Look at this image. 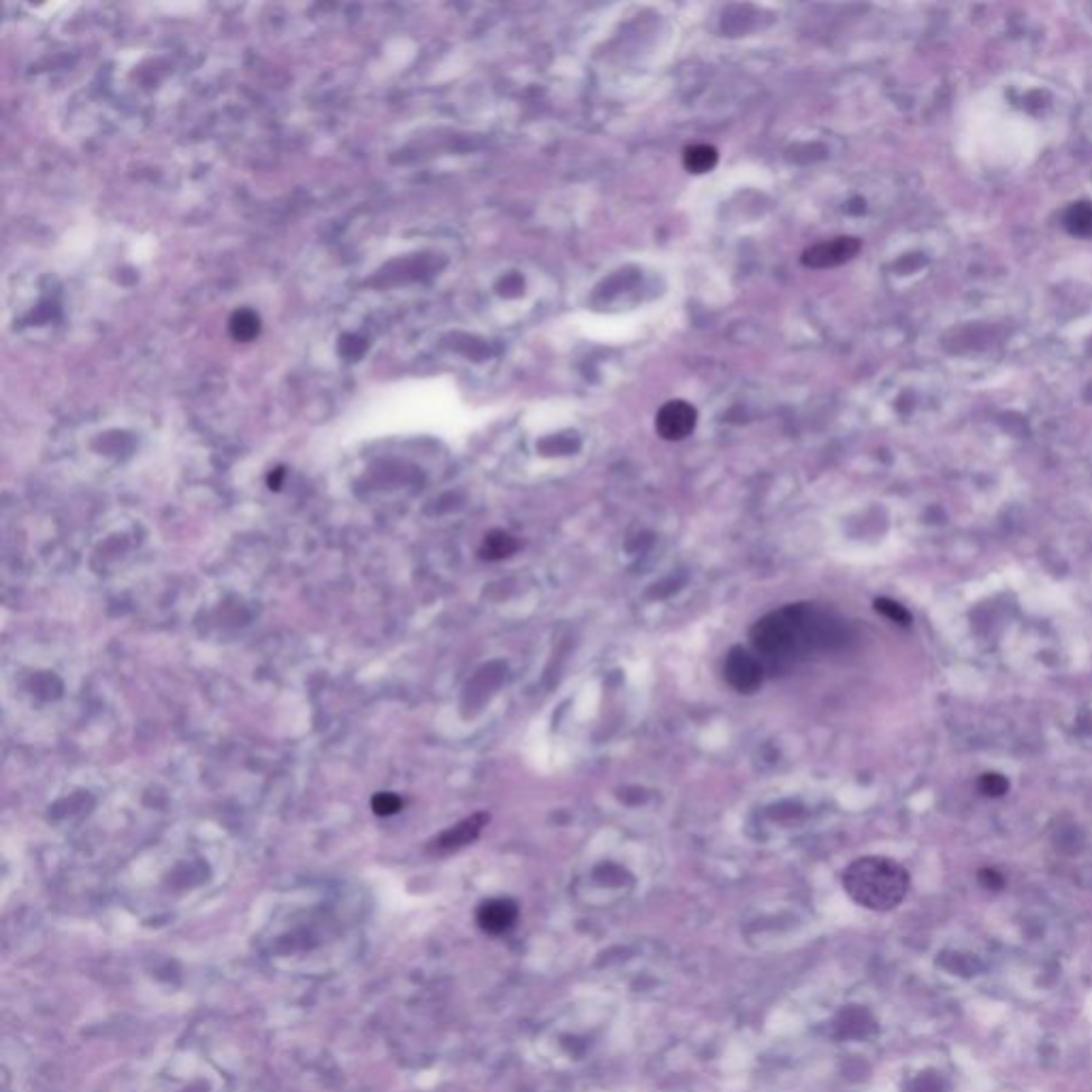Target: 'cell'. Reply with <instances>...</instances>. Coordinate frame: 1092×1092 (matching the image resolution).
I'll list each match as a JSON object with an SVG mask.
<instances>
[{"mask_svg":"<svg viewBox=\"0 0 1092 1092\" xmlns=\"http://www.w3.org/2000/svg\"><path fill=\"white\" fill-rule=\"evenodd\" d=\"M764 665L757 659L756 653H751L745 647H732L726 656L723 664V676L730 683V687L737 689L739 693H753L757 692L764 681Z\"/></svg>","mask_w":1092,"mask_h":1092,"instance_id":"3","label":"cell"},{"mask_svg":"<svg viewBox=\"0 0 1092 1092\" xmlns=\"http://www.w3.org/2000/svg\"><path fill=\"white\" fill-rule=\"evenodd\" d=\"M489 815L487 813H476L472 817H467L457 826H453L451 830H446L444 834H440L436 840V847L440 851H454L459 849V847L470 845L472 840L478 839V834L482 832V828L487 826Z\"/></svg>","mask_w":1092,"mask_h":1092,"instance_id":"7","label":"cell"},{"mask_svg":"<svg viewBox=\"0 0 1092 1092\" xmlns=\"http://www.w3.org/2000/svg\"><path fill=\"white\" fill-rule=\"evenodd\" d=\"M1065 226L1069 233L1079 237L1092 235V206L1090 203H1073L1065 212Z\"/></svg>","mask_w":1092,"mask_h":1092,"instance_id":"10","label":"cell"},{"mask_svg":"<svg viewBox=\"0 0 1092 1092\" xmlns=\"http://www.w3.org/2000/svg\"><path fill=\"white\" fill-rule=\"evenodd\" d=\"M696 423H698L696 408L683 399L668 401V404L662 406V410H659L656 417L657 434L668 442H679V440H683V437H687L693 429H696Z\"/></svg>","mask_w":1092,"mask_h":1092,"instance_id":"4","label":"cell"},{"mask_svg":"<svg viewBox=\"0 0 1092 1092\" xmlns=\"http://www.w3.org/2000/svg\"><path fill=\"white\" fill-rule=\"evenodd\" d=\"M518 548V542L515 536H510L508 531L495 529L491 534L484 536L481 555L484 559H489V562H498V559H506L510 557V555H515Z\"/></svg>","mask_w":1092,"mask_h":1092,"instance_id":"8","label":"cell"},{"mask_svg":"<svg viewBox=\"0 0 1092 1092\" xmlns=\"http://www.w3.org/2000/svg\"><path fill=\"white\" fill-rule=\"evenodd\" d=\"M875 610L879 612V615H884L886 619H890V621L898 623V626L907 628L911 626V612L904 609L903 604H898V601L890 600V598H877L875 600Z\"/></svg>","mask_w":1092,"mask_h":1092,"instance_id":"11","label":"cell"},{"mask_svg":"<svg viewBox=\"0 0 1092 1092\" xmlns=\"http://www.w3.org/2000/svg\"><path fill=\"white\" fill-rule=\"evenodd\" d=\"M683 162H685L687 171L706 173L717 165V150L712 148V145L696 143V145H692V148L685 150Z\"/></svg>","mask_w":1092,"mask_h":1092,"instance_id":"9","label":"cell"},{"mask_svg":"<svg viewBox=\"0 0 1092 1092\" xmlns=\"http://www.w3.org/2000/svg\"><path fill=\"white\" fill-rule=\"evenodd\" d=\"M909 873L903 864L884 856L858 858L845 868L843 887L856 904L871 911H890L909 892Z\"/></svg>","mask_w":1092,"mask_h":1092,"instance_id":"2","label":"cell"},{"mask_svg":"<svg viewBox=\"0 0 1092 1092\" xmlns=\"http://www.w3.org/2000/svg\"><path fill=\"white\" fill-rule=\"evenodd\" d=\"M977 787L984 796L1003 798L1009 792V781H1007V776H1003L998 773H986L979 776Z\"/></svg>","mask_w":1092,"mask_h":1092,"instance_id":"12","label":"cell"},{"mask_svg":"<svg viewBox=\"0 0 1092 1092\" xmlns=\"http://www.w3.org/2000/svg\"><path fill=\"white\" fill-rule=\"evenodd\" d=\"M837 640V626L815 604H790L751 628V645L766 673H787Z\"/></svg>","mask_w":1092,"mask_h":1092,"instance_id":"1","label":"cell"},{"mask_svg":"<svg viewBox=\"0 0 1092 1092\" xmlns=\"http://www.w3.org/2000/svg\"><path fill=\"white\" fill-rule=\"evenodd\" d=\"M979 881H982V886L988 887V890H1001L1003 884H1005L995 868H984V871H979Z\"/></svg>","mask_w":1092,"mask_h":1092,"instance_id":"14","label":"cell"},{"mask_svg":"<svg viewBox=\"0 0 1092 1092\" xmlns=\"http://www.w3.org/2000/svg\"><path fill=\"white\" fill-rule=\"evenodd\" d=\"M372 807H373V813H376V815L389 817V815L399 813L401 807H404V800L397 796V794L382 792V794H378V796L372 800Z\"/></svg>","mask_w":1092,"mask_h":1092,"instance_id":"13","label":"cell"},{"mask_svg":"<svg viewBox=\"0 0 1092 1092\" xmlns=\"http://www.w3.org/2000/svg\"><path fill=\"white\" fill-rule=\"evenodd\" d=\"M858 250H860V243H858V239L854 237H839L832 239V242L826 243H817L811 250H807L803 256V262L809 267H830V265H839V262H843L847 259H851Z\"/></svg>","mask_w":1092,"mask_h":1092,"instance_id":"6","label":"cell"},{"mask_svg":"<svg viewBox=\"0 0 1092 1092\" xmlns=\"http://www.w3.org/2000/svg\"><path fill=\"white\" fill-rule=\"evenodd\" d=\"M518 918V907L510 898H491V901L482 903L478 909L476 920L478 926L489 934H501L510 931Z\"/></svg>","mask_w":1092,"mask_h":1092,"instance_id":"5","label":"cell"}]
</instances>
